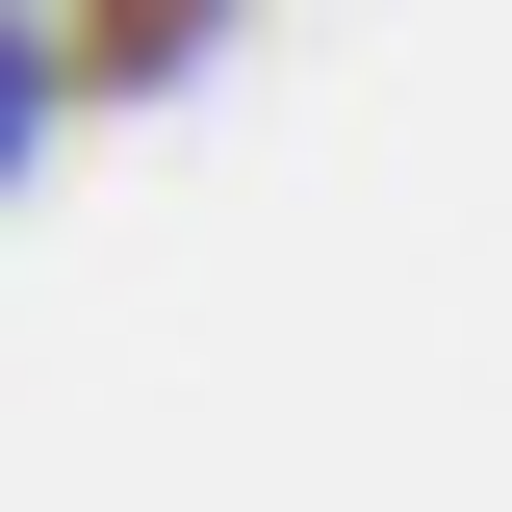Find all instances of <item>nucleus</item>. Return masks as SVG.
Instances as JSON below:
<instances>
[{
	"mask_svg": "<svg viewBox=\"0 0 512 512\" xmlns=\"http://www.w3.org/2000/svg\"><path fill=\"white\" fill-rule=\"evenodd\" d=\"M26 128H52V52H26V26H0V180H26Z\"/></svg>",
	"mask_w": 512,
	"mask_h": 512,
	"instance_id": "obj_1",
	"label": "nucleus"
}]
</instances>
